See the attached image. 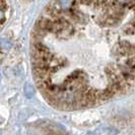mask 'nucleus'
<instances>
[{
  "label": "nucleus",
  "instance_id": "f257e3e1",
  "mask_svg": "<svg viewBox=\"0 0 135 135\" xmlns=\"http://www.w3.org/2000/svg\"><path fill=\"white\" fill-rule=\"evenodd\" d=\"M2 59H3V53H2V51H0V63H1Z\"/></svg>",
  "mask_w": 135,
  "mask_h": 135
}]
</instances>
